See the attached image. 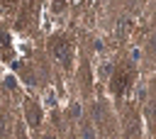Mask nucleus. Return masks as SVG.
<instances>
[{
  "label": "nucleus",
  "instance_id": "4",
  "mask_svg": "<svg viewBox=\"0 0 156 139\" xmlns=\"http://www.w3.org/2000/svg\"><path fill=\"white\" fill-rule=\"evenodd\" d=\"M27 115H29V124L37 127L39 124V112H37V105L34 102H27Z\"/></svg>",
  "mask_w": 156,
  "mask_h": 139
},
{
  "label": "nucleus",
  "instance_id": "1",
  "mask_svg": "<svg viewBox=\"0 0 156 139\" xmlns=\"http://www.w3.org/2000/svg\"><path fill=\"white\" fill-rule=\"evenodd\" d=\"M129 78H132V73H129V68H122V71H117V76L112 78V93H124V88L129 85Z\"/></svg>",
  "mask_w": 156,
  "mask_h": 139
},
{
  "label": "nucleus",
  "instance_id": "6",
  "mask_svg": "<svg viewBox=\"0 0 156 139\" xmlns=\"http://www.w3.org/2000/svg\"><path fill=\"white\" fill-rule=\"evenodd\" d=\"M151 54H154V56H156V34H154V37H151Z\"/></svg>",
  "mask_w": 156,
  "mask_h": 139
},
{
  "label": "nucleus",
  "instance_id": "5",
  "mask_svg": "<svg viewBox=\"0 0 156 139\" xmlns=\"http://www.w3.org/2000/svg\"><path fill=\"white\" fill-rule=\"evenodd\" d=\"M83 139H93V127H90V124L83 127Z\"/></svg>",
  "mask_w": 156,
  "mask_h": 139
},
{
  "label": "nucleus",
  "instance_id": "3",
  "mask_svg": "<svg viewBox=\"0 0 156 139\" xmlns=\"http://www.w3.org/2000/svg\"><path fill=\"white\" fill-rule=\"evenodd\" d=\"M134 137H139V124L134 122V115H129V119H127V139H134Z\"/></svg>",
  "mask_w": 156,
  "mask_h": 139
},
{
  "label": "nucleus",
  "instance_id": "7",
  "mask_svg": "<svg viewBox=\"0 0 156 139\" xmlns=\"http://www.w3.org/2000/svg\"><path fill=\"white\" fill-rule=\"evenodd\" d=\"M46 139H56V137H46Z\"/></svg>",
  "mask_w": 156,
  "mask_h": 139
},
{
  "label": "nucleus",
  "instance_id": "2",
  "mask_svg": "<svg viewBox=\"0 0 156 139\" xmlns=\"http://www.w3.org/2000/svg\"><path fill=\"white\" fill-rule=\"evenodd\" d=\"M54 56L63 63V66H68L71 63V49H68V44H66V39H58V41H54Z\"/></svg>",
  "mask_w": 156,
  "mask_h": 139
}]
</instances>
